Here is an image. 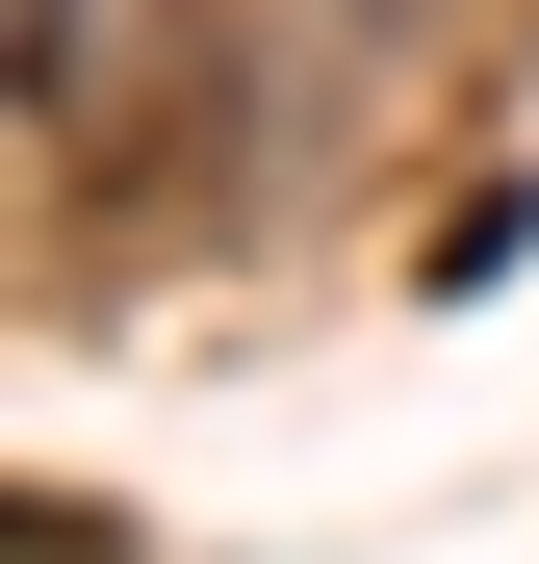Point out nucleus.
<instances>
[{
	"mask_svg": "<svg viewBox=\"0 0 539 564\" xmlns=\"http://www.w3.org/2000/svg\"><path fill=\"white\" fill-rule=\"evenodd\" d=\"M77 26H104V0H26V129L77 154Z\"/></svg>",
	"mask_w": 539,
	"mask_h": 564,
	"instance_id": "obj_1",
	"label": "nucleus"
},
{
	"mask_svg": "<svg viewBox=\"0 0 539 564\" xmlns=\"http://www.w3.org/2000/svg\"><path fill=\"white\" fill-rule=\"evenodd\" d=\"M359 26H411V0H359Z\"/></svg>",
	"mask_w": 539,
	"mask_h": 564,
	"instance_id": "obj_2",
	"label": "nucleus"
}]
</instances>
